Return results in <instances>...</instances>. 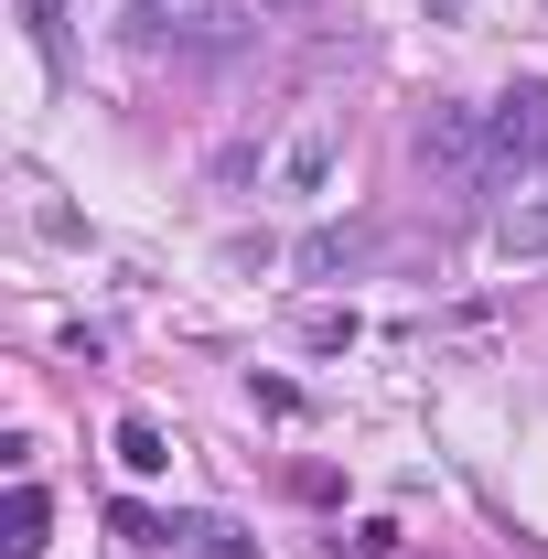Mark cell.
<instances>
[{
  "label": "cell",
  "mask_w": 548,
  "mask_h": 559,
  "mask_svg": "<svg viewBox=\"0 0 548 559\" xmlns=\"http://www.w3.org/2000/svg\"><path fill=\"white\" fill-rule=\"evenodd\" d=\"M538 151H548V86H505V97H495V119H484V183H474V194L516 183Z\"/></svg>",
  "instance_id": "1"
},
{
  "label": "cell",
  "mask_w": 548,
  "mask_h": 559,
  "mask_svg": "<svg viewBox=\"0 0 548 559\" xmlns=\"http://www.w3.org/2000/svg\"><path fill=\"white\" fill-rule=\"evenodd\" d=\"M419 162H430L441 183H484V119L474 108H430V119H419Z\"/></svg>",
  "instance_id": "2"
},
{
  "label": "cell",
  "mask_w": 548,
  "mask_h": 559,
  "mask_svg": "<svg viewBox=\"0 0 548 559\" xmlns=\"http://www.w3.org/2000/svg\"><path fill=\"white\" fill-rule=\"evenodd\" d=\"M366 259H377V237H366V226H323V237H301V248H290V270H301V280H344V270H366Z\"/></svg>",
  "instance_id": "3"
},
{
  "label": "cell",
  "mask_w": 548,
  "mask_h": 559,
  "mask_svg": "<svg viewBox=\"0 0 548 559\" xmlns=\"http://www.w3.org/2000/svg\"><path fill=\"white\" fill-rule=\"evenodd\" d=\"M44 527H55V506H44L33 474H22V485L0 495V549H11V559H44Z\"/></svg>",
  "instance_id": "4"
},
{
  "label": "cell",
  "mask_w": 548,
  "mask_h": 559,
  "mask_svg": "<svg viewBox=\"0 0 548 559\" xmlns=\"http://www.w3.org/2000/svg\"><path fill=\"white\" fill-rule=\"evenodd\" d=\"M495 259H548V194H516V205H495Z\"/></svg>",
  "instance_id": "5"
},
{
  "label": "cell",
  "mask_w": 548,
  "mask_h": 559,
  "mask_svg": "<svg viewBox=\"0 0 548 559\" xmlns=\"http://www.w3.org/2000/svg\"><path fill=\"white\" fill-rule=\"evenodd\" d=\"M323 183H334V130L312 119V130L279 151V194H323Z\"/></svg>",
  "instance_id": "6"
},
{
  "label": "cell",
  "mask_w": 548,
  "mask_h": 559,
  "mask_svg": "<svg viewBox=\"0 0 548 559\" xmlns=\"http://www.w3.org/2000/svg\"><path fill=\"white\" fill-rule=\"evenodd\" d=\"M172 549L183 559H259V538L226 527V516H172Z\"/></svg>",
  "instance_id": "7"
},
{
  "label": "cell",
  "mask_w": 548,
  "mask_h": 559,
  "mask_svg": "<svg viewBox=\"0 0 548 559\" xmlns=\"http://www.w3.org/2000/svg\"><path fill=\"white\" fill-rule=\"evenodd\" d=\"M162 463H172V441H162V419H119V474H162Z\"/></svg>",
  "instance_id": "8"
},
{
  "label": "cell",
  "mask_w": 548,
  "mask_h": 559,
  "mask_svg": "<svg viewBox=\"0 0 548 559\" xmlns=\"http://www.w3.org/2000/svg\"><path fill=\"white\" fill-rule=\"evenodd\" d=\"M108 538H119V549H172V516H151V506L119 495V506H108Z\"/></svg>",
  "instance_id": "9"
},
{
  "label": "cell",
  "mask_w": 548,
  "mask_h": 559,
  "mask_svg": "<svg viewBox=\"0 0 548 559\" xmlns=\"http://www.w3.org/2000/svg\"><path fill=\"white\" fill-rule=\"evenodd\" d=\"M334 559H398V516H355L334 538Z\"/></svg>",
  "instance_id": "10"
},
{
  "label": "cell",
  "mask_w": 548,
  "mask_h": 559,
  "mask_svg": "<svg viewBox=\"0 0 548 559\" xmlns=\"http://www.w3.org/2000/svg\"><path fill=\"white\" fill-rule=\"evenodd\" d=\"M430 345H452V355H484V345H495V312H452V323H430Z\"/></svg>",
  "instance_id": "11"
},
{
  "label": "cell",
  "mask_w": 548,
  "mask_h": 559,
  "mask_svg": "<svg viewBox=\"0 0 548 559\" xmlns=\"http://www.w3.org/2000/svg\"><path fill=\"white\" fill-rule=\"evenodd\" d=\"M22 33H33V55H65V0H22Z\"/></svg>",
  "instance_id": "12"
},
{
  "label": "cell",
  "mask_w": 548,
  "mask_h": 559,
  "mask_svg": "<svg viewBox=\"0 0 548 559\" xmlns=\"http://www.w3.org/2000/svg\"><path fill=\"white\" fill-rule=\"evenodd\" d=\"M301 345H312V355H344V345H355V312H301Z\"/></svg>",
  "instance_id": "13"
},
{
  "label": "cell",
  "mask_w": 548,
  "mask_h": 559,
  "mask_svg": "<svg viewBox=\"0 0 548 559\" xmlns=\"http://www.w3.org/2000/svg\"><path fill=\"white\" fill-rule=\"evenodd\" d=\"M248 399H259L270 419H301V388H290V377H248Z\"/></svg>",
  "instance_id": "14"
},
{
  "label": "cell",
  "mask_w": 548,
  "mask_h": 559,
  "mask_svg": "<svg viewBox=\"0 0 548 559\" xmlns=\"http://www.w3.org/2000/svg\"><path fill=\"white\" fill-rule=\"evenodd\" d=\"M270 11H312V0H270Z\"/></svg>",
  "instance_id": "15"
},
{
  "label": "cell",
  "mask_w": 548,
  "mask_h": 559,
  "mask_svg": "<svg viewBox=\"0 0 548 559\" xmlns=\"http://www.w3.org/2000/svg\"><path fill=\"white\" fill-rule=\"evenodd\" d=\"M430 11H463V0H430Z\"/></svg>",
  "instance_id": "16"
},
{
  "label": "cell",
  "mask_w": 548,
  "mask_h": 559,
  "mask_svg": "<svg viewBox=\"0 0 548 559\" xmlns=\"http://www.w3.org/2000/svg\"><path fill=\"white\" fill-rule=\"evenodd\" d=\"M130 11H162V0H130Z\"/></svg>",
  "instance_id": "17"
},
{
  "label": "cell",
  "mask_w": 548,
  "mask_h": 559,
  "mask_svg": "<svg viewBox=\"0 0 548 559\" xmlns=\"http://www.w3.org/2000/svg\"><path fill=\"white\" fill-rule=\"evenodd\" d=\"M538 173H548V151H538Z\"/></svg>",
  "instance_id": "18"
}]
</instances>
